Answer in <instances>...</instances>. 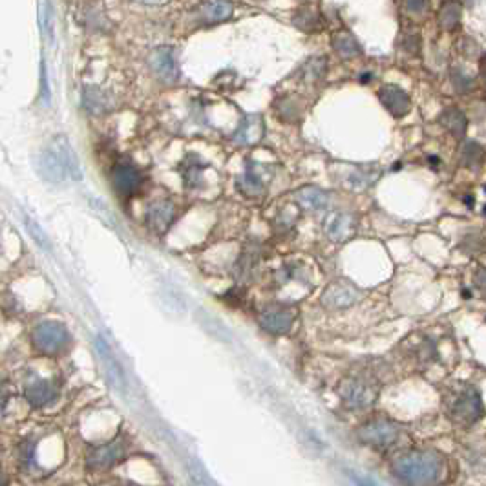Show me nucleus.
<instances>
[{
  "label": "nucleus",
  "mask_w": 486,
  "mask_h": 486,
  "mask_svg": "<svg viewBox=\"0 0 486 486\" xmlns=\"http://www.w3.org/2000/svg\"><path fill=\"white\" fill-rule=\"evenodd\" d=\"M391 470L406 485H433L442 477L444 462L431 450H410L395 457Z\"/></svg>",
  "instance_id": "nucleus-1"
},
{
  "label": "nucleus",
  "mask_w": 486,
  "mask_h": 486,
  "mask_svg": "<svg viewBox=\"0 0 486 486\" xmlns=\"http://www.w3.org/2000/svg\"><path fill=\"white\" fill-rule=\"evenodd\" d=\"M37 168L42 179L51 185H62L66 177L71 176L75 181L82 179V170L75 150L71 148L66 137L57 136L48 148H44L37 159Z\"/></svg>",
  "instance_id": "nucleus-2"
},
{
  "label": "nucleus",
  "mask_w": 486,
  "mask_h": 486,
  "mask_svg": "<svg viewBox=\"0 0 486 486\" xmlns=\"http://www.w3.org/2000/svg\"><path fill=\"white\" fill-rule=\"evenodd\" d=\"M446 411H448V417L453 424L470 428L485 415L481 393L474 386H462L448 397Z\"/></svg>",
  "instance_id": "nucleus-3"
},
{
  "label": "nucleus",
  "mask_w": 486,
  "mask_h": 486,
  "mask_svg": "<svg viewBox=\"0 0 486 486\" xmlns=\"http://www.w3.org/2000/svg\"><path fill=\"white\" fill-rule=\"evenodd\" d=\"M400 430L395 422L388 419L368 420L359 428V439L375 450H390L399 441Z\"/></svg>",
  "instance_id": "nucleus-4"
},
{
  "label": "nucleus",
  "mask_w": 486,
  "mask_h": 486,
  "mask_svg": "<svg viewBox=\"0 0 486 486\" xmlns=\"http://www.w3.org/2000/svg\"><path fill=\"white\" fill-rule=\"evenodd\" d=\"M31 342L35 350L42 354H57L61 353L70 342L68 330L59 322H41L31 333Z\"/></svg>",
  "instance_id": "nucleus-5"
},
{
  "label": "nucleus",
  "mask_w": 486,
  "mask_h": 486,
  "mask_svg": "<svg viewBox=\"0 0 486 486\" xmlns=\"http://www.w3.org/2000/svg\"><path fill=\"white\" fill-rule=\"evenodd\" d=\"M339 393L348 408H351V410H364V408H370L375 402L379 390L370 380L362 379V377H351V379H345L340 384Z\"/></svg>",
  "instance_id": "nucleus-6"
},
{
  "label": "nucleus",
  "mask_w": 486,
  "mask_h": 486,
  "mask_svg": "<svg viewBox=\"0 0 486 486\" xmlns=\"http://www.w3.org/2000/svg\"><path fill=\"white\" fill-rule=\"evenodd\" d=\"M271 176H273V168L269 167V165L247 161L245 170H243V174L238 179V190L243 196L258 198V196H262L265 192L267 183L271 181Z\"/></svg>",
  "instance_id": "nucleus-7"
},
{
  "label": "nucleus",
  "mask_w": 486,
  "mask_h": 486,
  "mask_svg": "<svg viewBox=\"0 0 486 486\" xmlns=\"http://www.w3.org/2000/svg\"><path fill=\"white\" fill-rule=\"evenodd\" d=\"M111 177H114V187L123 198H132L143 185V176L139 172V168L128 159L117 163Z\"/></svg>",
  "instance_id": "nucleus-8"
},
{
  "label": "nucleus",
  "mask_w": 486,
  "mask_h": 486,
  "mask_svg": "<svg viewBox=\"0 0 486 486\" xmlns=\"http://www.w3.org/2000/svg\"><path fill=\"white\" fill-rule=\"evenodd\" d=\"M148 62H150V68H152V71L161 82L172 84V82L177 81V77H179V66H177L174 48H168V46L157 48V50L152 51V55H150Z\"/></svg>",
  "instance_id": "nucleus-9"
},
{
  "label": "nucleus",
  "mask_w": 486,
  "mask_h": 486,
  "mask_svg": "<svg viewBox=\"0 0 486 486\" xmlns=\"http://www.w3.org/2000/svg\"><path fill=\"white\" fill-rule=\"evenodd\" d=\"M96 351L108 382L114 386V390H117L119 393H125V390H127V380H125V375H123L121 366H119L117 359L114 357V353H111L110 345L105 342L102 336H97L96 339Z\"/></svg>",
  "instance_id": "nucleus-10"
},
{
  "label": "nucleus",
  "mask_w": 486,
  "mask_h": 486,
  "mask_svg": "<svg viewBox=\"0 0 486 486\" xmlns=\"http://www.w3.org/2000/svg\"><path fill=\"white\" fill-rule=\"evenodd\" d=\"M260 324L273 334H285L294 324V311L287 305H269L262 311Z\"/></svg>",
  "instance_id": "nucleus-11"
},
{
  "label": "nucleus",
  "mask_w": 486,
  "mask_h": 486,
  "mask_svg": "<svg viewBox=\"0 0 486 486\" xmlns=\"http://www.w3.org/2000/svg\"><path fill=\"white\" fill-rule=\"evenodd\" d=\"M360 291L350 282H333L322 294V302L333 309H345L359 302Z\"/></svg>",
  "instance_id": "nucleus-12"
},
{
  "label": "nucleus",
  "mask_w": 486,
  "mask_h": 486,
  "mask_svg": "<svg viewBox=\"0 0 486 486\" xmlns=\"http://www.w3.org/2000/svg\"><path fill=\"white\" fill-rule=\"evenodd\" d=\"M125 453H127V450H125L121 439H116V441L108 442V444L97 446L88 456V468L90 470H107V468L121 461Z\"/></svg>",
  "instance_id": "nucleus-13"
},
{
  "label": "nucleus",
  "mask_w": 486,
  "mask_h": 486,
  "mask_svg": "<svg viewBox=\"0 0 486 486\" xmlns=\"http://www.w3.org/2000/svg\"><path fill=\"white\" fill-rule=\"evenodd\" d=\"M354 231H357V218L350 213H333L325 219V234L333 242H348Z\"/></svg>",
  "instance_id": "nucleus-14"
},
{
  "label": "nucleus",
  "mask_w": 486,
  "mask_h": 486,
  "mask_svg": "<svg viewBox=\"0 0 486 486\" xmlns=\"http://www.w3.org/2000/svg\"><path fill=\"white\" fill-rule=\"evenodd\" d=\"M234 11V6L227 0H207L205 4L199 6L196 11V19L201 26H213L225 22L231 19Z\"/></svg>",
  "instance_id": "nucleus-15"
},
{
  "label": "nucleus",
  "mask_w": 486,
  "mask_h": 486,
  "mask_svg": "<svg viewBox=\"0 0 486 486\" xmlns=\"http://www.w3.org/2000/svg\"><path fill=\"white\" fill-rule=\"evenodd\" d=\"M174 214H176V208L167 199L152 203L147 210V225L157 234L167 233L174 219Z\"/></svg>",
  "instance_id": "nucleus-16"
},
{
  "label": "nucleus",
  "mask_w": 486,
  "mask_h": 486,
  "mask_svg": "<svg viewBox=\"0 0 486 486\" xmlns=\"http://www.w3.org/2000/svg\"><path fill=\"white\" fill-rule=\"evenodd\" d=\"M24 397L31 408H44L57 399V388L50 380H35L26 388Z\"/></svg>",
  "instance_id": "nucleus-17"
},
{
  "label": "nucleus",
  "mask_w": 486,
  "mask_h": 486,
  "mask_svg": "<svg viewBox=\"0 0 486 486\" xmlns=\"http://www.w3.org/2000/svg\"><path fill=\"white\" fill-rule=\"evenodd\" d=\"M264 119L260 116H247L240 123L238 130L234 134V141L242 143V145H254L264 137Z\"/></svg>",
  "instance_id": "nucleus-18"
},
{
  "label": "nucleus",
  "mask_w": 486,
  "mask_h": 486,
  "mask_svg": "<svg viewBox=\"0 0 486 486\" xmlns=\"http://www.w3.org/2000/svg\"><path fill=\"white\" fill-rule=\"evenodd\" d=\"M82 107L88 114L99 116L111 108V99L107 91L99 87H87L82 90Z\"/></svg>",
  "instance_id": "nucleus-19"
},
{
  "label": "nucleus",
  "mask_w": 486,
  "mask_h": 486,
  "mask_svg": "<svg viewBox=\"0 0 486 486\" xmlns=\"http://www.w3.org/2000/svg\"><path fill=\"white\" fill-rule=\"evenodd\" d=\"M380 101L393 116L400 117L404 116L408 108H410V101L404 91L397 87H386L380 90Z\"/></svg>",
  "instance_id": "nucleus-20"
},
{
  "label": "nucleus",
  "mask_w": 486,
  "mask_h": 486,
  "mask_svg": "<svg viewBox=\"0 0 486 486\" xmlns=\"http://www.w3.org/2000/svg\"><path fill=\"white\" fill-rule=\"evenodd\" d=\"M296 198H298L302 207L307 208V210H313V213L324 210V208L327 207V203H330V194L318 187L300 188Z\"/></svg>",
  "instance_id": "nucleus-21"
},
{
  "label": "nucleus",
  "mask_w": 486,
  "mask_h": 486,
  "mask_svg": "<svg viewBox=\"0 0 486 486\" xmlns=\"http://www.w3.org/2000/svg\"><path fill=\"white\" fill-rule=\"evenodd\" d=\"M203 168H205V165H203L201 159H199L198 156H188L187 159L181 163L179 172H181L183 181H185V185H187V187L196 188L201 185Z\"/></svg>",
  "instance_id": "nucleus-22"
},
{
  "label": "nucleus",
  "mask_w": 486,
  "mask_h": 486,
  "mask_svg": "<svg viewBox=\"0 0 486 486\" xmlns=\"http://www.w3.org/2000/svg\"><path fill=\"white\" fill-rule=\"evenodd\" d=\"M293 24L302 31H318L322 28V15L313 8H300L294 11Z\"/></svg>",
  "instance_id": "nucleus-23"
},
{
  "label": "nucleus",
  "mask_w": 486,
  "mask_h": 486,
  "mask_svg": "<svg viewBox=\"0 0 486 486\" xmlns=\"http://www.w3.org/2000/svg\"><path fill=\"white\" fill-rule=\"evenodd\" d=\"M256 267H258V254L247 251V253H243L240 256L236 265H234V274H236V278L240 282H249V280H253Z\"/></svg>",
  "instance_id": "nucleus-24"
},
{
  "label": "nucleus",
  "mask_w": 486,
  "mask_h": 486,
  "mask_svg": "<svg viewBox=\"0 0 486 486\" xmlns=\"http://www.w3.org/2000/svg\"><path fill=\"white\" fill-rule=\"evenodd\" d=\"M483 161H485V150H483L477 143H468V145H465L461 154V163L466 168L479 170V168L483 167Z\"/></svg>",
  "instance_id": "nucleus-25"
},
{
  "label": "nucleus",
  "mask_w": 486,
  "mask_h": 486,
  "mask_svg": "<svg viewBox=\"0 0 486 486\" xmlns=\"http://www.w3.org/2000/svg\"><path fill=\"white\" fill-rule=\"evenodd\" d=\"M333 46L334 50L339 51V55L344 57V59H350V57H354L357 53H360V48L359 44H357V41H354L351 35H348V33L334 35Z\"/></svg>",
  "instance_id": "nucleus-26"
},
{
  "label": "nucleus",
  "mask_w": 486,
  "mask_h": 486,
  "mask_svg": "<svg viewBox=\"0 0 486 486\" xmlns=\"http://www.w3.org/2000/svg\"><path fill=\"white\" fill-rule=\"evenodd\" d=\"M325 73V57H313L311 61L305 62L302 75L305 82H314L322 79Z\"/></svg>",
  "instance_id": "nucleus-27"
},
{
  "label": "nucleus",
  "mask_w": 486,
  "mask_h": 486,
  "mask_svg": "<svg viewBox=\"0 0 486 486\" xmlns=\"http://www.w3.org/2000/svg\"><path fill=\"white\" fill-rule=\"evenodd\" d=\"M377 177H379V170H375V168L362 167L351 174L350 185L354 188H366V187H370V185H373V183L377 181Z\"/></svg>",
  "instance_id": "nucleus-28"
},
{
  "label": "nucleus",
  "mask_w": 486,
  "mask_h": 486,
  "mask_svg": "<svg viewBox=\"0 0 486 486\" xmlns=\"http://www.w3.org/2000/svg\"><path fill=\"white\" fill-rule=\"evenodd\" d=\"M450 119L444 116V125L448 128H450L451 132L456 134V136H462L465 134V128H466V123H465V117L461 116V114H456V111H450Z\"/></svg>",
  "instance_id": "nucleus-29"
},
{
  "label": "nucleus",
  "mask_w": 486,
  "mask_h": 486,
  "mask_svg": "<svg viewBox=\"0 0 486 486\" xmlns=\"http://www.w3.org/2000/svg\"><path fill=\"white\" fill-rule=\"evenodd\" d=\"M26 227H28V231H30V234L33 236V240H35L39 245H41L42 249H50V245H48V238H46V234L42 233V228L37 225L33 219L26 218Z\"/></svg>",
  "instance_id": "nucleus-30"
},
{
  "label": "nucleus",
  "mask_w": 486,
  "mask_h": 486,
  "mask_svg": "<svg viewBox=\"0 0 486 486\" xmlns=\"http://www.w3.org/2000/svg\"><path fill=\"white\" fill-rule=\"evenodd\" d=\"M35 446L33 442H24V446L21 448V465L24 466L26 470H30L35 465Z\"/></svg>",
  "instance_id": "nucleus-31"
},
{
  "label": "nucleus",
  "mask_w": 486,
  "mask_h": 486,
  "mask_svg": "<svg viewBox=\"0 0 486 486\" xmlns=\"http://www.w3.org/2000/svg\"><path fill=\"white\" fill-rule=\"evenodd\" d=\"M41 96L44 105H50V84H48V71H46V62L42 61L41 66Z\"/></svg>",
  "instance_id": "nucleus-32"
},
{
  "label": "nucleus",
  "mask_w": 486,
  "mask_h": 486,
  "mask_svg": "<svg viewBox=\"0 0 486 486\" xmlns=\"http://www.w3.org/2000/svg\"><path fill=\"white\" fill-rule=\"evenodd\" d=\"M90 203H91V205H93V208H96V210H97V214H99V216H101V218L105 219V222L110 223V225H114V218H111V214L108 213V207H107V205H105V203L99 201V199H97V198H90Z\"/></svg>",
  "instance_id": "nucleus-33"
},
{
  "label": "nucleus",
  "mask_w": 486,
  "mask_h": 486,
  "mask_svg": "<svg viewBox=\"0 0 486 486\" xmlns=\"http://www.w3.org/2000/svg\"><path fill=\"white\" fill-rule=\"evenodd\" d=\"M474 282H476V287L479 289V293L483 294V298L486 300V267H481L474 276Z\"/></svg>",
  "instance_id": "nucleus-34"
},
{
  "label": "nucleus",
  "mask_w": 486,
  "mask_h": 486,
  "mask_svg": "<svg viewBox=\"0 0 486 486\" xmlns=\"http://www.w3.org/2000/svg\"><path fill=\"white\" fill-rule=\"evenodd\" d=\"M44 19H46L44 30H46V31H48V35H50V39H53V24H51V21H53V10H51V4H50V0H46V11H44Z\"/></svg>",
  "instance_id": "nucleus-35"
},
{
  "label": "nucleus",
  "mask_w": 486,
  "mask_h": 486,
  "mask_svg": "<svg viewBox=\"0 0 486 486\" xmlns=\"http://www.w3.org/2000/svg\"><path fill=\"white\" fill-rule=\"evenodd\" d=\"M137 2H141V4H147V6H163V4H167L168 0H137Z\"/></svg>",
  "instance_id": "nucleus-36"
},
{
  "label": "nucleus",
  "mask_w": 486,
  "mask_h": 486,
  "mask_svg": "<svg viewBox=\"0 0 486 486\" xmlns=\"http://www.w3.org/2000/svg\"><path fill=\"white\" fill-rule=\"evenodd\" d=\"M307 2H309V0H307Z\"/></svg>",
  "instance_id": "nucleus-37"
}]
</instances>
